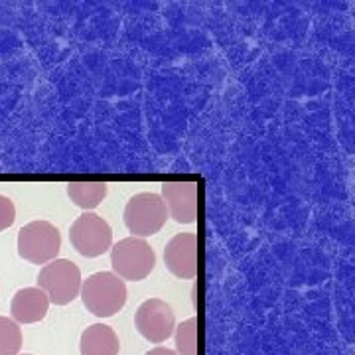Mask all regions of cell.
Returning <instances> with one entry per match:
<instances>
[{"label":"cell","mask_w":355,"mask_h":355,"mask_svg":"<svg viewBox=\"0 0 355 355\" xmlns=\"http://www.w3.org/2000/svg\"><path fill=\"white\" fill-rule=\"evenodd\" d=\"M79 296L93 316L111 318L127 304V284L114 272L101 270L83 280Z\"/></svg>","instance_id":"1"},{"label":"cell","mask_w":355,"mask_h":355,"mask_svg":"<svg viewBox=\"0 0 355 355\" xmlns=\"http://www.w3.org/2000/svg\"><path fill=\"white\" fill-rule=\"evenodd\" d=\"M81 270L69 259H55L38 275V288L46 292L50 304L67 306L71 304L81 292Z\"/></svg>","instance_id":"2"},{"label":"cell","mask_w":355,"mask_h":355,"mask_svg":"<svg viewBox=\"0 0 355 355\" xmlns=\"http://www.w3.org/2000/svg\"><path fill=\"white\" fill-rule=\"evenodd\" d=\"M156 254L144 239L127 237L111 247V266L121 280L139 282L154 270Z\"/></svg>","instance_id":"3"},{"label":"cell","mask_w":355,"mask_h":355,"mask_svg":"<svg viewBox=\"0 0 355 355\" xmlns=\"http://www.w3.org/2000/svg\"><path fill=\"white\" fill-rule=\"evenodd\" d=\"M125 225L132 233V237H150L156 235L166 225L168 209L158 193L154 191H140L135 193L125 207Z\"/></svg>","instance_id":"4"},{"label":"cell","mask_w":355,"mask_h":355,"mask_svg":"<svg viewBox=\"0 0 355 355\" xmlns=\"http://www.w3.org/2000/svg\"><path fill=\"white\" fill-rule=\"evenodd\" d=\"M62 235L50 221H32L18 231V254L32 265H48L58 259Z\"/></svg>","instance_id":"5"},{"label":"cell","mask_w":355,"mask_h":355,"mask_svg":"<svg viewBox=\"0 0 355 355\" xmlns=\"http://www.w3.org/2000/svg\"><path fill=\"white\" fill-rule=\"evenodd\" d=\"M69 241L77 253L87 259L101 257L113 247V229L97 214L85 211L69 229Z\"/></svg>","instance_id":"6"},{"label":"cell","mask_w":355,"mask_h":355,"mask_svg":"<svg viewBox=\"0 0 355 355\" xmlns=\"http://www.w3.org/2000/svg\"><path fill=\"white\" fill-rule=\"evenodd\" d=\"M135 326L140 336L150 343H164L176 328V316L170 304L160 298H148L137 308Z\"/></svg>","instance_id":"7"},{"label":"cell","mask_w":355,"mask_h":355,"mask_svg":"<svg viewBox=\"0 0 355 355\" xmlns=\"http://www.w3.org/2000/svg\"><path fill=\"white\" fill-rule=\"evenodd\" d=\"M200 239L196 233H178L164 249L166 268L178 279L191 280L200 272Z\"/></svg>","instance_id":"8"},{"label":"cell","mask_w":355,"mask_h":355,"mask_svg":"<svg viewBox=\"0 0 355 355\" xmlns=\"http://www.w3.org/2000/svg\"><path fill=\"white\" fill-rule=\"evenodd\" d=\"M162 202L172 217L180 225H190L200 214V190L196 182H166L162 184Z\"/></svg>","instance_id":"9"},{"label":"cell","mask_w":355,"mask_h":355,"mask_svg":"<svg viewBox=\"0 0 355 355\" xmlns=\"http://www.w3.org/2000/svg\"><path fill=\"white\" fill-rule=\"evenodd\" d=\"M50 310V300L46 292L38 286H26L20 288L12 296L10 302V316L16 324H36L42 322Z\"/></svg>","instance_id":"10"},{"label":"cell","mask_w":355,"mask_h":355,"mask_svg":"<svg viewBox=\"0 0 355 355\" xmlns=\"http://www.w3.org/2000/svg\"><path fill=\"white\" fill-rule=\"evenodd\" d=\"M79 352L81 355H119L121 342L111 326L93 324L81 334Z\"/></svg>","instance_id":"11"},{"label":"cell","mask_w":355,"mask_h":355,"mask_svg":"<svg viewBox=\"0 0 355 355\" xmlns=\"http://www.w3.org/2000/svg\"><path fill=\"white\" fill-rule=\"evenodd\" d=\"M67 196L77 207L91 211L99 207L107 198V184L105 182H71L67 184Z\"/></svg>","instance_id":"12"},{"label":"cell","mask_w":355,"mask_h":355,"mask_svg":"<svg viewBox=\"0 0 355 355\" xmlns=\"http://www.w3.org/2000/svg\"><path fill=\"white\" fill-rule=\"evenodd\" d=\"M200 320L193 316L174 328L178 355H200Z\"/></svg>","instance_id":"13"},{"label":"cell","mask_w":355,"mask_h":355,"mask_svg":"<svg viewBox=\"0 0 355 355\" xmlns=\"http://www.w3.org/2000/svg\"><path fill=\"white\" fill-rule=\"evenodd\" d=\"M22 347V330L12 318L0 316V355H18Z\"/></svg>","instance_id":"14"},{"label":"cell","mask_w":355,"mask_h":355,"mask_svg":"<svg viewBox=\"0 0 355 355\" xmlns=\"http://www.w3.org/2000/svg\"><path fill=\"white\" fill-rule=\"evenodd\" d=\"M14 221H16V207H14L12 200L8 196L0 193V231L12 227Z\"/></svg>","instance_id":"15"},{"label":"cell","mask_w":355,"mask_h":355,"mask_svg":"<svg viewBox=\"0 0 355 355\" xmlns=\"http://www.w3.org/2000/svg\"><path fill=\"white\" fill-rule=\"evenodd\" d=\"M144 355H178L174 349H168V347H154L150 352H146Z\"/></svg>","instance_id":"16"},{"label":"cell","mask_w":355,"mask_h":355,"mask_svg":"<svg viewBox=\"0 0 355 355\" xmlns=\"http://www.w3.org/2000/svg\"><path fill=\"white\" fill-rule=\"evenodd\" d=\"M24 355H32V354H24Z\"/></svg>","instance_id":"17"}]
</instances>
